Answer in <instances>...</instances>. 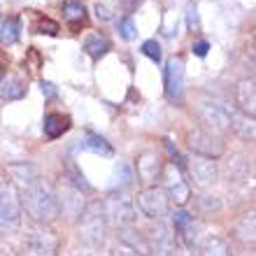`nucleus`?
Returning a JSON list of instances; mask_svg holds the SVG:
<instances>
[{"instance_id": "1", "label": "nucleus", "mask_w": 256, "mask_h": 256, "mask_svg": "<svg viewBox=\"0 0 256 256\" xmlns=\"http://www.w3.org/2000/svg\"><path fill=\"white\" fill-rule=\"evenodd\" d=\"M21 210H26V214L33 219V224H49L58 216V202L56 194L44 180L28 184L26 189L19 191Z\"/></svg>"}, {"instance_id": "2", "label": "nucleus", "mask_w": 256, "mask_h": 256, "mask_svg": "<svg viewBox=\"0 0 256 256\" xmlns=\"http://www.w3.org/2000/svg\"><path fill=\"white\" fill-rule=\"evenodd\" d=\"M21 228L19 189L12 180L0 177V238H10Z\"/></svg>"}, {"instance_id": "3", "label": "nucleus", "mask_w": 256, "mask_h": 256, "mask_svg": "<svg viewBox=\"0 0 256 256\" xmlns=\"http://www.w3.org/2000/svg\"><path fill=\"white\" fill-rule=\"evenodd\" d=\"M24 247L28 256H56L61 240L49 224H30L24 236Z\"/></svg>"}, {"instance_id": "4", "label": "nucleus", "mask_w": 256, "mask_h": 256, "mask_svg": "<svg viewBox=\"0 0 256 256\" xmlns=\"http://www.w3.org/2000/svg\"><path fill=\"white\" fill-rule=\"evenodd\" d=\"M105 233H108V222H105L100 202H91V205H86V210L80 216L82 242L88 244V247H102Z\"/></svg>"}, {"instance_id": "5", "label": "nucleus", "mask_w": 256, "mask_h": 256, "mask_svg": "<svg viewBox=\"0 0 256 256\" xmlns=\"http://www.w3.org/2000/svg\"><path fill=\"white\" fill-rule=\"evenodd\" d=\"M198 119L205 124V130L219 135V138L233 130V110H228L222 102L214 100L198 102Z\"/></svg>"}, {"instance_id": "6", "label": "nucleus", "mask_w": 256, "mask_h": 256, "mask_svg": "<svg viewBox=\"0 0 256 256\" xmlns=\"http://www.w3.org/2000/svg\"><path fill=\"white\" fill-rule=\"evenodd\" d=\"M105 222L116 226V228H128L135 224V202L124 194H112L100 202Z\"/></svg>"}, {"instance_id": "7", "label": "nucleus", "mask_w": 256, "mask_h": 256, "mask_svg": "<svg viewBox=\"0 0 256 256\" xmlns=\"http://www.w3.org/2000/svg\"><path fill=\"white\" fill-rule=\"evenodd\" d=\"M147 242H149V252H154L156 256H184L182 247H180L175 238V230L163 222H156V226L149 230Z\"/></svg>"}, {"instance_id": "8", "label": "nucleus", "mask_w": 256, "mask_h": 256, "mask_svg": "<svg viewBox=\"0 0 256 256\" xmlns=\"http://www.w3.org/2000/svg\"><path fill=\"white\" fill-rule=\"evenodd\" d=\"M186 142H189V149L196 156L212 158V161H216V158L224 154V149H226V144H224L222 138L214 135V133H210V130H205V128H196V130H191L189 138H186Z\"/></svg>"}, {"instance_id": "9", "label": "nucleus", "mask_w": 256, "mask_h": 256, "mask_svg": "<svg viewBox=\"0 0 256 256\" xmlns=\"http://www.w3.org/2000/svg\"><path fill=\"white\" fill-rule=\"evenodd\" d=\"M161 175H163L161 189L166 191L168 200L177 202V205H186V200L191 198V189H189V182L184 180L182 170L177 168L175 163H168V166H163Z\"/></svg>"}, {"instance_id": "10", "label": "nucleus", "mask_w": 256, "mask_h": 256, "mask_svg": "<svg viewBox=\"0 0 256 256\" xmlns=\"http://www.w3.org/2000/svg\"><path fill=\"white\" fill-rule=\"evenodd\" d=\"M54 194H56V202H58V214L68 216V219H80L82 212L86 210L84 194L80 189H74L72 184H68L66 180L58 184V189Z\"/></svg>"}, {"instance_id": "11", "label": "nucleus", "mask_w": 256, "mask_h": 256, "mask_svg": "<svg viewBox=\"0 0 256 256\" xmlns=\"http://www.w3.org/2000/svg\"><path fill=\"white\" fill-rule=\"evenodd\" d=\"M163 80H166V96L172 105H182L184 102V61L182 58H168L166 70H163Z\"/></svg>"}, {"instance_id": "12", "label": "nucleus", "mask_w": 256, "mask_h": 256, "mask_svg": "<svg viewBox=\"0 0 256 256\" xmlns=\"http://www.w3.org/2000/svg\"><path fill=\"white\" fill-rule=\"evenodd\" d=\"M138 208H140V212L144 216H149V219H161L166 212H168V196H166V191L161 189V186H147V189H142L140 194H138Z\"/></svg>"}, {"instance_id": "13", "label": "nucleus", "mask_w": 256, "mask_h": 256, "mask_svg": "<svg viewBox=\"0 0 256 256\" xmlns=\"http://www.w3.org/2000/svg\"><path fill=\"white\" fill-rule=\"evenodd\" d=\"M191 177L194 182L200 186V189H208V186H214L216 180H219V168H216V161L212 158H202V156H196L194 161L189 163Z\"/></svg>"}, {"instance_id": "14", "label": "nucleus", "mask_w": 256, "mask_h": 256, "mask_svg": "<svg viewBox=\"0 0 256 256\" xmlns=\"http://www.w3.org/2000/svg\"><path fill=\"white\" fill-rule=\"evenodd\" d=\"M135 168H138V180L142 184H149L154 186V182L161 177V170H163V163H161V156L156 152H142L135 161Z\"/></svg>"}, {"instance_id": "15", "label": "nucleus", "mask_w": 256, "mask_h": 256, "mask_svg": "<svg viewBox=\"0 0 256 256\" xmlns=\"http://www.w3.org/2000/svg\"><path fill=\"white\" fill-rule=\"evenodd\" d=\"M26 91H28L26 82L21 80V77H16V74H5L2 82H0V98L7 102L21 100L26 96Z\"/></svg>"}, {"instance_id": "16", "label": "nucleus", "mask_w": 256, "mask_h": 256, "mask_svg": "<svg viewBox=\"0 0 256 256\" xmlns=\"http://www.w3.org/2000/svg\"><path fill=\"white\" fill-rule=\"evenodd\" d=\"M42 130H44V135H47L49 140H56V138H61L63 133L70 130V116L58 114V112H52V114L44 116Z\"/></svg>"}, {"instance_id": "17", "label": "nucleus", "mask_w": 256, "mask_h": 256, "mask_svg": "<svg viewBox=\"0 0 256 256\" xmlns=\"http://www.w3.org/2000/svg\"><path fill=\"white\" fill-rule=\"evenodd\" d=\"M80 147L84 149V152H91V154H98V156H112L114 154V149H112V144H110L102 135L98 133H84V138L80 140Z\"/></svg>"}, {"instance_id": "18", "label": "nucleus", "mask_w": 256, "mask_h": 256, "mask_svg": "<svg viewBox=\"0 0 256 256\" xmlns=\"http://www.w3.org/2000/svg\"><path fill=\"white\" fill-rule=\"evenodd\" d=\"M238 105L242 110V114H247L250 119H254V105H256V96H254V80H242L238 84Z\"/></svg>"}, {"instance_id": "19", "label": "nucleus", "mask_w": 256, "mask_h": 256, "mask_svg": "<svg viewBox=\"0 0 256 256\" xmlns=\"http://www.w3.org/2000/svg\"><path fill=\"white\" fill-rule=\"evenodd\" d=\"M7 170H10V175H12V182H21V184H24V189H26L28 184H33V182H38V180H40L38 168H35L33 163H28V161L12 163Z\"/></svg>"}, {"instance_id": "20", "label": "nucleus", "mask_w": 256, "mask_h": 256, "mask_svg": "<svg viewBox=\"0 0 256 256\" xmlns=\"http://www.w3.org/2000/svg\"><path fill=\"white\" fill-rule=\"evenodd\" d=\"M200 256H233V252L222 236H205L200 240Z\"/></svg>"}, {"instance_id": "21", "label": "nucleus", "mask_w": 256, "mask_h": 256, "mask_svg": "<svg viewBox=\"0 0 256 256\" xmlns=\"http://www.w3.org/2000/svg\"><path fill=\"white\" fill-rule=\"evenodd\" d=\"M63 19L70 28H80L82 24H86V7L77 0H70L63 5Z\"/></svg>"}, {"instance_id": "22", "label": "nucleus", "mask_w": 256, "mask_h": 256, "mask_svg": "<svg viewBox=\"0 0 256 256\" xmlns=\"http://www.w3.org/2000/svg\"><path fill=\"white\" fill-rule=\"evenodd\" d=\"M21 38V19L19 16H7L0 24V40L2 44H16Z\"/></svg>"}, {"instance_id": "23", "label": "nucleus", "mask_w": 256, "mask_h": 256, "mask_svg": "<svg viewBox=\"0 0 256 256\" xmlns=\"http://www.w3.org/2000/svg\"><path fill=\"white\" fill-rule=\"evenodd\" d=\"M84 52H86L94 61H100L102 56L110 52V40L105 35H91V38H86V42H84Z\"/></svg>"}, {"instance_id": "24", "label": "nucleus", "mask_w": 256, "mask_h": 256, "mask_svg": "<svg viewBox=\"0 0 256 256\" xmlns=\"http://www.w3.org/2000/svg\"><path fill=\"white\" fill-rule=\"evenodd\" d=\"M233 130H238L240 133V138H244V140H254V119H250L247 114H238V112H233Z\"/></svg>"}, {"instance_id": "25", "label": "nucleus", "mask_w": 256, "mask_h": 256, "mask_svg": "<svg viewBox=\"0 0 256 256\" xmlns=\"http://www.w3.org/2000/svg\"><path fill=\"white\" fill-rule=\"evenodd\" d=\"M236 233H238V238H240L242 242L254 244V212H250V214H244L242 219H240Z\"/></svg>"}, {"instance_id": "26", "label": "nucleus", "mask_w": 256, "mask_h": 256, "mask_svg": "<svg viewBox=\"0 0 256 256\" xmlns=\"http://www.w3.org/2000/svg\"><path fill=\"white\" fill-rule=\"evenodd\" d=\"M135 180L133 170H130V166L128 163H116L114 168V186L116 189H126V186H130Z\"/></svg>"}, {"instance_id": "27", "label": "nucleus", "mask_w": 256, "mask_h": 256, "mask_svg": "<svg viewBox=\"0 0 256 256\" xmlns=\"http://www.w3.org/2000/svg\"><path fill=\"white\" fill-rule=\"evenodd\" d=\"M172 226H175L177 233L186 236L191 230V226H194V216H191L186 210H175V212H172Z\"/></svg>"}, {"instance_id": "28", "label": "nucleus", "mask_w": 256, "mask_h": 256, "mask_svg": "<svg viewBox=\"0 0 256 256\" xmlns=\"http://www.w3.org/2000/svg\"><path fill=\"white\" fill-rule=\"evenodd\" d=\"M33 30L35 33H42V35H58L61 26H58L56 21H52L49 16H38V19H35Z\"/></svg>"}, {"instance_id": "29", "label": "nucleus", "mask_w": 256, "mask_h": 256, "mask_svg": "<svg viewBox=\"0 0 256 256\" xmlns=\"http://www.w3.org/2000/svg\"><path fill=\"white\" fill-rule=\"evenodd\" d=\"M119 35H122L126 42H133L135 38H138V28H135V21L130 19V16L119 21Z\"/></svg>"}, {"instance_id": "30", "label": "nucleus", "mask_w": 256, "mask_h": 256, "mask_svg": "<svg viewBox=\"0 0 256 256\" xmlns=\"http://www.w3.org/2000/svg\"><path fill=\"white\" fill-rule=\"evenodd\" d=\"M140 52L147 56V58H152L154 63H161V44H158L156 40L142 42V49H140Z\"/></svg>"}, {"instance_id": "31", "label": "nucleus", "mask_w": 256, "mask_h": 256, "mask_svg": "<svg viewBox=\"0 0 256 256\" xmlns=\"http://www.w3.org/2000/svg\"><path fill=\"white\" fill-rule=\"evenodd\" d=\"M200 208L205 210V212H216V210H222V200L219 198H214V196H200Z\"/></svg>"}, {"instance_id": "32", "label": "nucleus", "mask_w": 256, "mask_h": 256, "mask_svg": "<svg viewBox=\"0 0 256 256\" xmlns=\"http://www.w3.org/2000/svg\"><path fill=\"white\" fill-rule=\"evenodd\" d=\"M186 24H189L191 30H198V26H200V24H198V7L196 5L186 7Z\"/></svg>"}, {"instance_id": "33", "label": "nucleus", "mask_w": 256, "mask_h": 256, "mask_svg": "<svg viewBox=\"0 0 256 256\" xmlns=\"http://www.w3.org/2000/svg\"><path fill=\"white\" fill-rule=\"evenodd\" d=\"M94 10H96V16H98V19H100V21H108V19H112V10H110L108 5H102V2H98V5H96Z\"/></svg>"}, {"instance_id": "34", "label": "nucleus", "mask_w": 256, "mask_h": 256, "mask_svg": "<svg viewBox=\"0 0 256 256\" xmlns=\"http://www.w3.org/2000/svg\"><path fill=\"white\" fill-rule=\"evenodd\" d=\"M191 49H194L196 56H200V58H202V56H208V52H210V42L198 40V42H194V47H191Z\"/></svg>"}, {"instance_id": "35", "label": "nucleus", "mask_w": 256, "mask_h": 256, "mask_svg": "<svg viewBox=\"0 0 256 256\" xmlns=\"http://www.w3.org/2000/svg\"><path fill=\"white\" fill-rule=\"evenodd\" d=\"M40 88L42 94L47 96V98H52V96H56V86L52 84V82H40Z\"/></svg>"}, {"instance_id": "36", "label": "nucleus", "mask_w": 256, "mask_h": 256, "mask_svg": "<svg viewBox=\"0 0 256 256\" xmlns=\"http://www.w3.org/2000/svg\"><path fill=\"white\" fill-rule=\"evenodd\" d=\"M119 256H142V254H138V252H133V250H128L126 244H122V252H119Z\"/></svg>"}, {"instance_id": "37", "label": "nucleus", "mask_w": 256, "mask_h": 256, "mask_svg": "<svg viewBox=\"0 0 256 256\" xmlns=\"http://www.w3.org/2000/svg\"><path fill=\"white\" fill-rule=\"evenodd\" d=\"M74 256H94V254L88 250H80V252H74Z\"/></svg>"}, {"instance_id": "38", "label": "nucleus", "mask_w": 256, "mask_h": 256, "mask_svg": "<svg viewBox=\"0 0 256 256\" xmlns=\"http://www.w3.org/2000/svg\"><path fill=\"white\" fill-rule=\"evenodd\" d=\"M0 256H14L12 252H5V250H0Z\"/></svg>"}, {"instance_id": "39", "label": "nucleus", "mask_w": 256, "mask_h": 256, "mask_svg": "<svg viewBox=\"0 0 256 256\" xmlns=\"http://www.w3.org/2000/svg\"><path fill=\"white\" fill-rule=\"evenodd\" d=\"M2 77H5V70H2V66H0V82H2Z\"/></svg>"}]
</instances>
